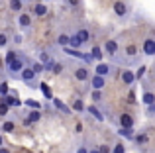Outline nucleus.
<instances>
[{
    "label": "nucleus",
    "mask_w": 155,
    "mask_h": 153,
    "mask_svg": "<svg viewBox=\"0 0 155 153\" xmlns=\"http://www.w3.org/2000/svg\"><path fill=\"white\" fill-rule=\"evenodd\" d=\"M20 76H22V80H24V83H28V84H34L35 83V73H34L31 67H22Z\"/></svg>",
    "instance_id": "1"
},
{
    "label": "nucleus",
    "mask_w": 155,
    "mask_h": 153,
    "mask_svg": "<svg viewBox=\"0 0 155 153\" xmlns=\"http://www.w3.org/2000/svg\"><path fill=\"white\" fill-rule=\"evenodd\" d=\"M143 53L147 55V57H153L155 55V39L153 37H147L143 41Z\"/></svg>",
    "instance_id": "2"
},
{
    "label": "nucleus",
    "mask_w": 155,
    "mask_h": 153,
    "mask_svg": "<svg viewBox=\"0 0 155 153\" xmlns=\"http://www.w3.org/2000/svg\"><path fill=\"white\" fill-rule=\"evenodd\" d=\"M2 100L8 104V108H18L20 104H22V102H20V98H18V96H16V94H10V92H8V94L4 96Z\"/></svg>",
    "instance_id": "3"
},
{
    "label": "nucleus",
    "mask_w": 155,
    "mask_h": 153,
    "mask_svg": "<svg viewBox=\"0 0 155 153\" xmlns=\"http://www.w3.org/2000/svg\"><path fill=\"white\" fill-rule=\"evenodd\" d=\"M8 67V71H10V73L12 75H14V73H20V71H22V67H24V63H22V59H20V57H16L14 59V61H12L10 63V65H6Z\"/></svg>",
    "instance_id": "4"
},
{
    "label": "nucleus",
    "mask_w": 155,
    "mask_h": 153,
    "mask_svg": "<svg viewBox=\"0 0 155 153\" xmlns=\"http://www.w3.org/2000/svg\"><path fill=\"white\" fill-rule=\"evenodd\" d=\"M104 84H106V76H100V75L92 76V88H94V90H102Z\"/></svg>",
    "instance_id": "5"
},
{
    "label": "nucleus",
    "mask_w": 155,
    "mask_h": 153,
    "mask_svg": "<svg viewBox=\"0 0 155 153\" xmlns=\"http://www.w3.org/2000/svg\"><path fill=\"white\" fill-rule=\"evenodd\" d=\"M39 118H41V114H39V110H35V108H31V112H30V114H28V118L24 120V124H26V126H30V124L38 122Z\"/></svg>",
    "instance_id": "6"
},
{
    "label": "nucleus",
    "mask_w": 155,
    "mask_h": 153,
    "mask_svg": "<svg viewBox=\"0 0 155 153\" xmlns=\"http://www.w3.org/2000/svg\"><path fill=\"white\" fill-rule=\"evenodd\" d=\"M94 71H96V75H100V76H108V75H110V71H112V67L106 65V63H98Z\"/></svg>",
    "instance_id": "7"
},
{
    "label": "nucleus",
    "mask_w": 155,
    "mask_h": 153,
    "mask_svg": "<svg viewBox=\"0 0 155 153\" xmlns=\"http://www.w3.org/2000/svg\"><path fill=\"white\" fill-rule=\"evenodd\" d=\"M87 110H88V114H91V116H94V120H98V122H102V120H104V114H102V112H100L98 108L94 106V104H91V106H88Z\"/></svg>",
    "instance_id": "8"
},
{
    "label": "nucleus",
    "mask_w": 155,
    "mask_h": 153,
    "mask_svg": "<svg viewBox=\"0 0 155 153\" xmlns=\"http://www.w3.org/2000/svg\"><path fill=\"white\" fill-rule=\"evenodd\" d=\"M120 126L122 128H134V118L130 114H122L120 116Z\"/></svg>",
    "instance_id": "9"
},
{
    "label": "nucleus",
    "mask_w": 155,
    "mask_h": 153,
    "mask_svg": "<svg viewBox=\"0 0 155 153\" xmlns=\"http://www.w3.org/2000/svg\"><path fill=\"white\" fill-rule=\"evenodd\" d=\"M104 49H106V53H108V55H114L118 51V43L114 41V39H108V41L104 43Z\"/></svg>",
    "instance_id": "10"
},
{
    "label": "nucleus",
    "mask_w": 155,
    "mask_h": 153,
    "mask_svg": "<svg viewBox=\"0 0 155 153\" xmlns=\"http://www.w3.org/2000/svg\"><path fill=\"white\" fill-rule=\"evenodd\" d=\"M114 12H116V16H126V14H128V6H126V2H116V4H114Z\"/></svg>",
    "instance_id": "11"
},
{
    "label": "nucleus",
    "mask_w": 155,
    "mask_h": 153,
    "mask_svg": "<svg viewBox=\"0 0 155 153\" xmlns=\"http://www.w3.org/2000/svg\"><path fill=\"white\" fill-rule=\"evenodd\" d=\"M75 76H77V80H87L88 79V69L87 67H79V69L75 71Z\"/></svg>",
    "instance_id": "12"
},
{
    "label": "nucleus",
    "mask_w": 155,
    "mask_h": 153,
    "mask_svg": "<svg viewBox=\"0 0 155 153\" xmlns=\"http://www.w3.org/2000/svg\"><path fill=\"white\" fill-rule=\"evenodd\" d=\"M141 102L145 104V106H149V104H155V94L151 90H145L143 92V98H141Z\"/></svg>",
    "instance_id": "13"
},
{
    "label": "nucleus",
    "mask_w": 155,
    "mask_h": 153,
    "mask_svg": "<svg viewBox=\"0 0 155 153\" xmlns=\"http://www.w3.org/2000/svg\"><path fill=\"white\" fill-rule=\"evenodd\" d=\"M122 80H124V84H134L136 76H134L132 71H122Z\"/></svg>",
    "instance_id": "14"
},
{
    "label": "nucleus",
    "mask_w": 155,
    "mask_h": 153,
    "mask_svg": "<svg viewBox=\"0 0 155 153\" xmlns=\"http://www.w3.org/2000/svg\"><path fill=\"white\" fill-rule=\"evenodd\" d=\"M81 45H83V41H81V39L77 37V34H75V35H69V45H67V47H73V49H79Z\"/></svg>",
    "instance_id": "15"
},
{
    "label": "nucleus",
    "mask_w": 155,
    "mask_h": 153,
    "mask_svg": "<svg viewBox=\"0 0 155 153\" xmlns=\"http://www.w3.org/2000/svg\"><path fill=\"white\" fill-rule=\"evenodd\" d=\"M39 90H41V94L45 96L47 100H51L53 98V92H51V88H49V84H45V83H41L39 84Z\"/></svg>",
    "instance_id": "16"
},
{
    "label": "nucleus",
    "mask_w": 155,
    "mask_h": 153,
    "mask_svg": "<svg viewBox=\"0 0 155 153\" xmlns=\"http://www.w3.org/2000/svg\"><path fill=\"white\" fill-rule=\"evenodd\" d=\"M77 37H79L83 43H87L88 39H91V31H88V30H84V28H83V30H79V31H77Z\"/></svg>",
    "instance_id": "17"
},
{
    "label": "nucleus",
    "mask_w": 155,
    "mask_h": 153,
    "mask_svg": "<svg viewBox=\"0 0 155 153\" xmlns=\"http://www.w3.org/2000/svg\"><path fill=\"white\" fill-rule=\"evenodd\" d=\"M51 100H53V104H55V108H57V110L65 112V114H69V112H71V108H69V106H65V104L61 102L59 98H51Z\"/></svg>",
    "instance_id": "18"
},
{
    "label": "nucleus",
    "mask_w": 155,
    "mask_h": 153,
    "mask_svg": "<svg viewBox=\"0 0 155 153\" xmlns=\"http://www.w3.org/2000/svg\"><path fill=\"white\" fill-rule=\"evenodd\" d=\"M18 24L22 28H28L31 24V18H30V14H20V18H18Z\"/></svg>",
    "instance_id": "19"
},
{
    "label": "nucleus",
    "mask_w": 155,
    "mask_h": 153,
    "mask_svg": "<svg viewBox=\"0 0 155 153\" xmlns=\"http://www.w3.org/2000/svg\"><path fill=\"white\" fill-rule=\"evenodd\" d=\"M118 135H122V138H126V139H134V132H132V128H120Z\"/></svg>",
    "instance_id": "20"
},
{
    "label": "nucleus",
    "mask_w": 155,
    "mask_h": 153,
    "mask_svg": "<svg viewBox=\"0 0 155 153\" xmlns=\"http://www.w3.org/2000/svg\"><path fill=\"white\" fill-rule=\"evenodd\" d=\"M91 57L96 59V61H102V57H104V55H102V49L94 45V47H92V51H91Z\"/></svg>",
    "instance_id": "21"
},
{
    "label": "nucleus",
    "mask_w": 155,
    "mask_h": 153,
    "mask_svg": "<svg viewBox=\"0 0 155 153\" xmlns=\"http://www.w3.org/2000/svg\"><path fill=\"white\" fill-rule=\"evenodd\" d=\"M34 12H35V16H45L47 14V6L45 4H35Z\"/></svg>",
    "instance_id": "22"
},
{
    "label": "nucleus",
    "mask_w": 155,
    "mask_h": 153,
    "mask_svg": "<svg viewBox=\"0 0 155 153\" xmlns=\"http://www.w3.org/2000/svg\"><path fill=\"white\" fill-rule=\"evenodd\" d=\"M16 57H18V53H16V51H8V53H6V57H4V63H6V65H10V63L14 61Z\"/></svg>",
    "instance_id": "23"
},
{
    "label": "nucleus",
    "mask_w": 155,
    "mask_h": 153,
    "mask_svg": "<svg viewBox=\"0 0 155 153\" xmlns=\"http://www.w3.org/2000/svg\"><path fill=\"white\" fill-rule=\"evenodd\" d=\"M14 122H10V120H8V122H4L2 124V132H6V134H10V132H14Z\"/></svg>",
    "instance_id": "24"
},
{
    "label": "nucleus",
    "mask_w": 155,
    "mask_h": 153,
    "mask_svg": "<svg viewBox=\"0 0 155 153\" xmlns=\"http://www.w3.org/2000/svg\"><path fill=\"white\" fill-rule=\"evenodd\" d=\"M57 43H59V45H63V47H67L69 45V35L67 34H61L59 37H57Z\"/></svg>",
    "instance_id": "25"
},
{
    "label": "nucleus",
    "mask_w": 155,
    "mask_h": 153,
    "mask_svg": "<svg viewBox=\"0 0 155 153\" xmlns=\"http://www.w3.org/2000/svg\"><path fill=\"white\" fill-rule=\"evenodd\" d=\"M10 8L14 12H20L22 10V0H10Z\"/></svg>",
    "instance_id": "26"
},
{
    "label": "nucleus",
    "mask_w": 155,
    "mask_h": 153,
    "mask_svg": "<svg viewBox=\"0 0 155 153\" xmlns=\"http://www.w3.org/2000/svg\"><path fill=\"white\" fill-rule=\"evenodd\" d=\"M26 106H28V108H35V110H39V106H41V104H39L38 100H34V98H28V100H26Z\"/></svg>",
    "instance_id": "27"
},
{
    "label": "nucleus",
    "mask_w": 155,
    "mask_h": 153,
    "mask_svg": "<svg viewBox=\"0 0 155 153\" xmlns=\"http://www.w3.org/2000/svg\"><path fill=\"white\" fill-rule=\"evenodd\" d=\"M8 92H10V86H8L6 83H0V96L4 98V96H6Z\"/></svg>",
    "instance_id": "28"
},
{
    "label": "nucleus",
    "mask_w": 155,
    "mask_h": 153,
    "mask_svg": "<svg viewBox=\"0 0 155 153\" xmlns=\"http://www.w3.org/2000/svg\"><path fill=\"white\" fill-rule=\"evenodd\" d=\"M73 110H77V112H83V110H84V104L81 102V100H75V102H73Z\"/></svg>",
    "instance_id": "29"
},
{
    "label": "nucleus",
    "mask_w": 155,
    "mask_h": 153,
    "mask_svg": "<svg viewBox=\"0 0 155 153\" xmlns=\"http://www.w3.org/2000/svg\"><path fill=\"white\" fill-rule=\"evenodd\" d=\"M6 114H8V104L2 100V102H0V116H6Z\"/></svg>",
    "instance_id": "30"
},
{
    "label": "nucleus",
    "mask_w": 155,
    "mask_h": 153,
    "mask_svg": "<svg viewBox=\"0 0 155 153\" xmlns=\"http://www.w3.org/2000/svg\"><path fill=\"white\" fill-rule=\"evenodd\" d=\"M31 69H34V73L38 75V73H41V71H43V65H41V63H34V65H31Z\"/></svg>",
    "instance_id": "31"
},
{
    "label": "nucleus",
    "mask_w": 155,
    "mask_h": 153,
    "mask_svg": "<svg viewBox=\"0 0 155 153\" xmlns=\"http://www.w3.org/2000/svg\"><path fill=\"white\" fill-rule=\"evenodd\" d=\"M145 71H147V67H140V71H137V73L134 75V76H136V79H141V76L145 75Z\"/></svg>",
    "instance_id": "32"
},
{
    "label": "nucleus",
    "mask_w": 155,
    "mask_h": 153,
    "mask_svg": "<svg viewBox=\"0 0 155 153\" xmlns=\"http://www.w3.org/2000/svg\"><path fill=\"white\" fill-rule=\"evenodd\" d=\"M114 153H126V147L122 145V143H118V145L114 147Z\"/></svg>",
    "instance_id": "33"
},
{
    "label": "nucleus",
    "mask_w": 155,
    "mask_h": 153,
    "mask_svg": "<svg viewBox=\"0 0 155 153\" xmlns=\"http://www.w3.org/2000/svg\"><path fill=\"white\" fill-rule=\"evenodd\" d=\"M6 43H8V37L4 34H0V47H6Z\"/></svg>",
    "instance_id": "34"
},
{
    "label": "nucleus",
    "mask_w": 155,
    "mask_h": 153,
    "mask_svg": "<svg viewBox=\"0 0 155 153\" xmlns=\"http://www.w3.org/2000/svg\"><path fill=\"white\" fill-rule=\"evenodd\" d=\"M53 67V73H61V71H63V65H59V63H57V65H51Z\"/></svg>",
    "instance_id": "35"
},
{
    "label": "nucleus",
    "mask_w": 155,
    "mask_h": 153,
    "mask_svg": "<svg viewBox=\"0 0 155 153\" xmlns=\"http://www.w3.org/2000/svg\"><path fill=\"white\" fill-rule=\"evenodd\" d=\"M134 139H136L137 143H145V142H147V138H145V135H137V138H134Z\"/></svg>",
    "instance_id": "36"
},
{
    "label": "nucleus",
    "mask_w": 155,
    "mask_h": 153,
    "mask_svg": "<svg viewBox=\"0 0 155 153\" xmlns=\"http://www.w3.org/2000/svg\"><path fill=\"white\" fill-rule=\"evenodd\" d=\"M92 100H94V102H98V100H100V90H94V92H92Z\"/></svg>",
    "instance_id": "37"
},
{
    "label": "nucleus",
    "mask_w": 155,
    "mask_h": 153,
    "mask_svg": "<svg viewBox=\"0 0 155 153\" xmlns=\"http://www.w3.org/2000/svg\"><path fill=\"white\" fill-rule=\"evenodd\" d=\"M67 2H69V6L77 8V6H79V4H81V0H67Z\"/></svg>",
    "instance_id": "38"
},
{
    "label": "nucleus",
    "mask_w": 155,
    "mask_h": 153,
    "mask_svg": "<svg viewBox=\"0 0 155 153\" xmlns=\"http://www.w3.org/2000/svg\"><path fill=\"white\" fill-rule=\"evenodd\" d=\"M98 151H100V153H110V149H108V145H102V147H98Z\"/></svg>",
    "instance_id": "39"
},
{
    "label": "nucleus",
    "mask_w": 155,
    "mask_h": 153,
    "mask_svg": "<svg viewBox=\"0 0 155 153\" xmlns=\"http://www.w3.org/2000/svg\"><path fill=\"white\" fill-rule=\"evenodd\" d=\"M77 153H88V149H87V147H84V145H81L79 149H77Z\"/></svg>",
    "instance_id": "40"
},
{
    "label": "nucleus",
    "mask_w": 155,
    "mask_h": 153,
    "mask_svg": "<svg viewBox=\"0 0 155 153\" xmlns=\"http://www.w3.org/2000/svg\"><path fill=\"white\" fill-rule=\"evenodd\" d=\"M128 53H130V55H134V53H136V47H134V45H132V47H128Z\"/></svg>",
    "instance_id": "41"
},
{
    "label": "nucleus",
    "mask_w": 155,
    "mask_h": 153,
    "mask_svg": "<svg viewBox=\"0 0 155 153\" xmlns=\"http://www.w3.org/2000/svg\"><path fill=\"white\" fill-rule=\"evenodd\" d=\"M0 153H12L10 149H6V147H2V145H0Z\"/></svg>",
    "instance_id": "42"
},
{
    "label": "nucleus",
    "mask_w": 155,
    "mask_h": 153,
    "mask_svg": "<svg viewBox=\"0 0 155 153\" xmlns=\"http://www.w3.org/2000/svg\"><path fill=\"white\" fill-rule=\"evenodd\" d=\"M88 153H100V151H98V149H91Z\"/></svg>",
    "instance_id": "43"
},
{
    "label": "nucleus",
    "mask_w": 155,
    "mask_h": 153,
    "mask_svg": "<svg viewBox=\"0 0 155 153\" xmlns=\"http://www.w3.org/2000/svg\"><path fill=\"white\" fill-rule=\"evenodd\" d=\"M0 145H2V135H0Z\"/></svg>",
    "instance_id": "44"
},
{
    "label": "nucleus",
    "mask_w": 155,
    "mask_h": 153,
    "mask_svg": "<svg viewBox=\"0 0 155 153\" xmlns=\"http://www.w3.org/2000/svg\"><path fill=\"white\" fill-rule=\"evenodd\" d=\"M45 2H49V0H45Z\"/></svg>",
    "instance_id": "45"
}]
</instances>
